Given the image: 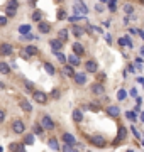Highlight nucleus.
I'll return each instance as SVG.
<instances>
[{
    "label": "nucleus",
    "mask_w": 144,
    "mask_h": 152,
    "mask_svg": "<svg viewBox=\"0 0 144 152\" xmlns=\"http://www.w3.org/2000/svg\"><path fill=\"white\" fill-rule=\"evenodd\" d=\"M24 130H26V125H24V122H21V120H15L14 124H12V132H14V134H22Z\"/></svg>",
    "instance_id": "39448f33"
},
{
    "label": "nucleus",
    "mask_w": 144,
    "mask_h": 152,
    "mask_svg": "<svg viewBox=\"0 0 144 152\" xmlns=\"http://www.w3.org/2000/svg\"><path fill=\"white\" fill-rule=\"evenodd\" d=\"M58 39H61V41L64 42L68 39V31H66V29H61V31L58 32Z\"/></svg>",
    "instance_id": "c756f323"
},
{
    "label": "nucleus",
    "mask_w": 144,
    "mask_h": 152,
    "mask_svg": "<svg viewBox=\"0 0 144 152\" xmlns=\"http://www.w3.org/2000/svg\"><path fill=\"white\" fill-rule=\"evenodd\" d=\"M124 12H125L127 15L132 14V12H134V5H130V4H125V5H124Z\"/></svg>",
    "instance_id": "c9c22d12"
},
{
    "label": "nucleus",
    "mask_w": 144,
    "mask_h": 152,
    "mask_svg": "<svg viewBox=\"0 0 144 152\" xmlns=\"http://www.w3.org/2000/svg\"><path fill=\"white\" fill-rule=\"evenodd\" d=\"M73 120H75V122H82L83 120V112L82 110H73Z\"/></svg>",
    "instance_id": "a878e982"
},
{
    "label": "nucleus",
    "mask_w": 144,
    "mask_h": 152,
    "mask_svg": "<svg viewBox=\"0 0 144 152\" xmlns=\"http://www.w3.org/2000/svg\"><path fill=\"white\" fill-rule=\"evenodd\" d=\"M119 46H122V48H125V46H127V48L130 49L134 44H132V41L129 39V36H124V37H120V39H119Z\"/></svg>",
    "instance_id": "2eb2a0df"
},
{
    "label": "nucleus",
    "mask_w": 144,
    "mask_h": 152,
    "mask_svg": "<svg viewBox=\"0 0 144 152\" xmlns=\"http://www.w3.org/2000/svg\"><path fill=\"white\" fill-rule=\"evenodd\" d=\"M49 46L53 48V51H61L63 49V41L61 39H51V41H49Z\"/></svg>",
    "instance_id": "9d476101"
},
{
    "label": "nucleus",
    "mask_w": 144,
    "mask_h": 152,
    "mask_svg": "<svg viewBox=\"0 0 144 152\" xmlns=\"http://www.w3.org/2000/svg\"><path fill=\"white\" fill-rule=\"evenodd\" d=\"M73 80H75L76 85H85L87 83V75H85V73H75Z\"/></svg>",
    "instance_id": "1a4fd4ad"
},
{
    "label": "nucleus",
    "mask_w": 144,
    "mask_h": 152,
    "mask_svg": "<svg viewBox=\"0 0 144 152\" xmlns=\"http://www.w3.org/2000/svg\"><path fill=\"white\" fill-rule=\"evenodd\" d=\"M61 140L64 142V144H76V139H75V135H71V134H63L61 135Z\"/></svg>",
    "instance_id": "4468645a"
},
{
    "label": "nucleus",
    "mask_w": 144,
    "mask_h": 152,
    "mask_svg": "<svg viewBox=\"0 0 144 152\" xmlns=\"http://www.w3.org/2000/svg\"><path fill=\"white\" fill-rule=\"evenodd\" d=\"M85 69L88 71V73H97V63L93 59H88V61L85 63Z\"/></svg>",
    "instance_id": "f8f14e48"
},
{
    "label": "nucleus",
    "mask_w": 144,
    "mask_h": 152,
    "mask_svg": "<svg viewBox=\"0 0 144 152\" xmlns=\"http://www.w3.org/2000/svg\"><path fill=\"white\" fill-rule=\"evenodd\" d=\"M5 7L17 10V9H19V2H17V0H7V5H5Z\"/></svg>",
    "instance_id": "cd10ccee"
},
{
    "label": "nucleus",
    "mask_w": 144,
    "mask_h": 152,
    "mask_svg": "<svg viewBox=\"0 0 144 152\" xmlns=\"http://www.w3.org/2000/svg\"><path fill=\"white\" fill-rule=\"evenodd\" d=\"M32 21L34 22H41L42 21V12L41 10H34V12H32Z\"/></svg>",
    "instance_id": "bb28decb"
},
{
    "label": "nucleus",
    "mask_w": 144,
    "mask_h": 152,
    "mask_svg": "<svg viewBox=\"0 0 144 152\" xmlns=\"http://www.w3.org/2000/svg\"><path fill=\"white\" fill-rule=\"evenodd\" d=\"M75 66H71V64H64V66H63V69H61V73L63 75H66V76H71V78H73V76H75Z\"/></svg>",
    "instance_id": "ddd939ff"
},
{
    "label": "nucleus",
    "mask_w": 144,
    "mask_h": 152,
    "mask_svg": "<svg viewBox=\"0 0 144 152\" xmlns=\"http://www.w3.org/2000/svg\"><path fill=\"white\" fill-rule=\"evenodd\" d=\"M139 120H141V122H143V124H144V112H143V113H141V117H139Z\"/></svg>",
    "instance_id": "5fc2aeb1"
},
{
    "label": "nucleus",
    "mask_w": 144,
    "mask_h": 152,
    "mask_svg": "<svg viewBox=\"0 0 144 152\" xmlns=\"http://www.w3.org/2000/svg\"><path fill=\"white\" fill-rule=\"evenodd\" d=\"M37 27H39V32H41V34H48L49 31H51V26H49V22H44V21L39 22V26H37Z\"/></svg>",
    "instance_id": "dca6fc26"
},
{
    "label": "nucleus",
    "mask_w": 144,
    "mask_h": 152,
    "mask_svg": "<svg viewBox=\"0 0 144 152\" xmlns=\"http://www.w3.org/2000/svg\"><path fill=\"white\" fill-rule=\"evenodd\" d=\"M7 24V17H0V26H5Z\"/></svg>",
    "instance_id": "de8ad7c7"
},
{
    "label": "nucleus",
    "mask_w": 144,
    "mask_h": 152,
    "mask_svg": "<svg viewBox=\"0 0 144 152\" xmlns=\"http://www.w3.org/2000/svg\"><path fill=\"white\" fill-rule=\"evenodd\" d=\"M107 113H109L110 117H119L120 108H119L117 105H109V107H107Z\"/></svg>",
    "instance_id": "9b49d317"
},
{
    "label": "nucleus",
    "mask_w": 144,
    "mask_h": 152,
    "mask_svg": "<svg viewBox=\"0 0 144 152\" xmlns=\"http://www.w3.org/2000/svg\"><path fill=\"white\" fill-rule=\"evenodd\" d=\"M141 54L144 56V46H143V48H141Z\"/></svg>",
    "instance_id": "13d9d810"
},
{
    "label": "nucleus",
    "mask_w": 144,
    "mask_h": 152,
    "mask_svg": "<svg viewBox=\"0 0 144 152\" xmlns=\"http://www.w3.org/2000/svg\"><path fill=\"white\" fill-rule=\"evenodd\" d=\"M32 132H34V135H42V134H44V127H42L41 124H34Z\"/></svg>",
    "instance_id": "393cba45"
},
{
    "label": "nucleus",
    "mask_w": 144,
    "mask_h": 152,
    "mask_svg": "<svg viewBox=\"0 0 144 152\" xmlns=\"http://www.w3.org/2000/svg\"><path fill=\"white\" fill-rule=\"evenodd\" d=\"M12 51H14V48H12V44H7V42H4L2 46H0V54H12Z\"/></svg>",
    "instance_id": "0eeeda50"
},
{
    "label": "nucleus",
    "mask_w": 144,
    "mask_h": 152,
    "mask_svg": "<svg viewBox=\"0 0 144 152\" xmlns=\"http://www.w3.org/2000/svg\"><path fill=\"white\" fill-rule=\"evenodd\" d=\"M105 78H107L105 73H97V81H98V83H103V81H105Z\"/></svg>",
    "instance_id": "58836bf2"
},
{
    "label": "nucleus",
    "mask_w": 144,
    "mask_h": 152,
    "mask_svg": "<svg viewBox=\"0 0 144 152\" xmlns=\"http://www.w3.org/2000/svg\"><path fill=\"white\" fill-rule=\"evenodd\" d=\"M32 97H34V102H37L39 105H44L46 102H48V95H46L44 91H37V90H34Z\"/></svg>",
    "instance_id": "20e7f679"
},
{
    "label": "nucleus",
    "mask_w": 144,
    "mask_h": 152,
    "mask_svg": "<svg viewBox=\"0 0 144 152\" xmlns=\"http://www.w3.org/2000/svg\"><path fill=\"white\" fill-rule=\"evenodd\" d=\"M127 152H134V151H127Z\"/></svg>",
    "instance_id": "bf43d9fd"
},
{
    "label": "nucleus",
    "mask_w": 144,
    "mask_h": 152,
    "mask_svg": "<svg viewBox=\"0 0 144 152\" xmlns=\"http://www.w3.org/2000/svg\"><path fill=\"white\" fill-rule=\"evenodd\" d=\"M137 81H139V83H141V85L144 86V78H137Z\"/></svg>",
    "instance_id": "603ef678"
},
{
    "label": "nucleus",
    "mask_w": 144,
    "mask_h": 152,
    "mask_svg": "<svg viewBox=\"0 0 144 152\" xmlns=\"http://www.w3.org/2000/svg\"><path fill=\"white\" fill-rule=\"evenodd\" d=\"M88 152H90V151H88Z\"/></svg>",
    "instance_id": "680f3d73"
},
{
    "label": "nucleus",
    "mask_w": 144,
    "mask_h": 152,
    "mask_svg": "<svg viewBox=\"0 0 144 152\" xmlns=\"http://www.w3.org/2000/svg\"><path fill=\"white\" fill-rule=\"evenodd\" d=\"M136 102H137V105H141V103H143V98L137 97V98H136Z\"/></svg>",
    "instance_id": "3c124183"
},
{
    "label": "nucleus",
    "mask_w": 144,
    "mask_h": 152,
    "mask_svg": "<svg viewBox=\"0 0 144 152\" xmlns=\"http://www.w3.org/2000/svg\"><path fill=\"white\" fill-rule=\"evenodd\" d=\"M71 32H73V36H75V37H82V36L85 34V29L80 27V26H75V24H73V29H71Z\"/></svg>",
    "instance_id": "412c9836"
},
{
    "label": "nucleus",
    "mask_w": 144,
    "mask_h": 152,
    "mask_svg": "<svg viewBox=\"0 0 144 152\" xmlns=\"http://www.w3.org/2000/svg\"><path fill=\"white\" fill-rule=\"evenodd\" d=\"M105 41L109 42V44H112V36H109V34H107V36H105Z\"/></svg>",
    "instance_id": "8fccbe9b"
},
{
    "label": "nucleus",
    "mask_w": 144,
    "mask_h": 152,
    "mask_svg": "<svg viewBox=\"0 0 144 152\" xmlns=\"http://www.w3.org/2000/svg\"><path fill=\"white\" fill-rule=\"evenodd\" d=\"M73 12H75V15L87 17L88 15V7L83 4L82 0H76V2H73Z\"/></svg>",
    "instance_id": "f257e3e1"
},
{
    "label": "nucleus",
    "mask_w": 144,
    "mask_h": 152,
    "mask_svg": "<svg viewBox=\"0 0 144 152\" xmlns=\"http://www.w3.org/2000/svg\"><path fill=\"white\" fill-rule=\"evenodd\" d=\"M90 90H92V93H93V95H103L105 88H103L102 83H98V81H97V83L92 85V88H90Z\"/></svg>",
    "instance_id": "423d86ee"
},
{
    "label": "nucleus",
    "mask_w": 144,
    "mask_h": 152,
    "mask_svg": "<svg viewBox=\"0 0 144 152\" xmlns=\"http://www.w3.org/2000/svg\"><path fill=\"white\" fill-rule=\"evenodd\" d=\"M125 135H127V130H125V127H120V129H119V135H117V139L114 140V145L120 144L124 139H125Z\"/></svg>",
    "instance_id": "6e6552de"
},
{
    "label": "nucleus",
    "mask_w": 144,
    "mask_h": 152,
    "mask_svg": "<svg viewBox=\"0 0 144 152\" xmlns=\"http://www.w3.org/2000/svg\"><path fill=\"white\" fill-rule=\"evenodd\" d=\"M130 132H132V134H134V137L141 139V134H139V132H137V129H136V127H130Z\"/></svg>",
    "instance_id": "37998d69"
},
{
    "label": "nucleus",
    "mask_w": 144,
    "mask_h": 152,
    "mask_svg": "<svg viewBox=\"0 0 144 152\" xmlns=\"http://www.w3.org/2000/svg\"><path fill=\"white\" fill-rule=\"evenodd\" d=\"M0 73H2V75H9V73H10V66H9L5 61H0Z\"/></svg>",
    "instance_id": "b1692460"
},
{
    "label": "nucleus",
    "mask_w": 144,
    "mask_h": 152,
    "mask_svg": "<svg viewBox=\"0 0 144 152\" xmlns=\"http://www.w3.org/2000/svg\"><path fill=\"white\" fill-rule=\"evenodd\" d=\"M24 144H26V145H32V144H34V134L26 135V137H24Z\"/></svg>",
    "instance_id": "7c9ffc66"
},
{
    "label": "nucleus",
    "mask_w": 144,
    "mask_h": 152,
    "mask_svg": "<svg viewBox=\"0 0 144 152\" xmlns=\"http://www.w3.org/2000/svg\"><path fill=\"white\" fill-rule=\"evenodd\" d=\"M68 64H71V66H80V56L78 54H73L68 56Z\"/></svg>",
    "instance_id": "a211bd4d"
},
{
    "label": "nucleus",
    "mask_w": 144,
    "mask_h": 152,
    "mask_svg": "<svg viewBox=\"0 0 144 152\" xmlns=\"http://www.w3.org/2000/svg\"><path fill=\"white\" fill-rule=\"evenodd\" d=\"M115 9H117V0H109V10L115 12Z\"/></svg>",
    "instance_id": "4c0bfd02"
},
{
    "label": "nucleus",
    "mask_w": 144,
    "mask_h": 152,
    "mask_svg": "<svg viewBox=\"0 0 144 152\" xmlns=\"http://www.w3.org/2000/svg\"><path fill=\"white\" fill-rule=\"evenodd\" d=\"M26 144H19V142H14V144H10V151L12 152H24L26 151Z\"/></svg>",
    "instance_id": "aec40b11"
},
{
    "label": "nucleus",
    "mask_w": 144,
    "mask_h": 152,
    "mask_svg": "<svg viewBox=\"0 0 144 152\" xmlns=\"http://www.w3.org/2000/svg\"><path fill=\"white\" fill-rule=\"evenodd\" d=\"M5 117H7V115H5V112H4V110H0V124H2L4 120H5Z\"/></svg>",
    "instance_id": "c03bdc74"
},
{
    "label": "nucleus",
    "mask_w": 144,
    "mask_h": 152,
    "mask_svg": "<svg viewBox=\"0 0 144 152\" xmlns=\"http://www.w3.org/2000/svg\"><path fill=\"white\" fill-rule=\"evenodd\" d=\"M88 140H90V144H93L95 147H100V149L105 147V144H107V142H105V139H103L102 135H90Z\"/></svg>",
    "instance_id": "f03ea898"
},
{
    "label": "nucleus",
    "mask_w": 144,
    "mask_h": 152,
    "mask_svg": "<svg viewBox=\"0 0 144 152\" xmlns=\"http://www.w3.org/2000/svg\"><path fill=\"white\" fill-rule=\"evenodd\" d=\"M117 98H119L120 102H122V100H125V98H127V91H125V90H119V93H117Z\"/></svg>",
    "instance_id": "e433bc0d"
},
{
    "label": "nucleus",
    "mask_w": 144,
    "mask_h": 152,
    "mask_svg": "<svg viewBox=\"0 0 144 152\" xmlns=\"http://www.w3.org/2000/svg\"><path fill=\"white\" fill-rule=\"evenodd\" d=\"M51 95H53V98H59V91H58V90H53V93H51Z\"/></svg>",
    "instance_id": "09e8293b"
},
{
    "label": "nucleus",
    "mask_w": 144,
    "mask_h": 152,
    "mask_svg": "<svg viewBox=\"0 0 144 152\" xmlns=\"http://www.w3.org/2000/svg\"><path fill=\"white\" fill-rule=\"evenodd\" d=\"M5 88H7L5 85H4V83H0V90H5Z\"/></svg>",
    "instance_id": "6e6d98bb"
},
{
    "label": "nucleus",
    "mask_w": 144,
    "mask_h": 152,
    "mask_svg": "<svg viewBox=\"0 0 144 152\" xmlns=\"http://www.w3.org/2000/svg\"><path fill=\"white\" fill-rule=\"evenodd\" d=\"M24 53H26L27 56H36L37 53H39V49L36 48V46H27V48L24 49Z\"/></svg>",
    "instance_id": "4be33fe9"
},
{
    "label": "nucleus",
    "mask_w": 144,
    "mask_h": 152,
    "mask_svg": "<svg viewBox=\"0 0 144 152\" xmlns=\"http://www.w3.org/2000/svg\"><path fill=\"white\" fill-rule=\"evenodd\" d=\"M29 31H31V26H29V24L19 26V34H29Z\"/></svg>",
    "instance_id": "2f4dec72"
},
{
    "label": "nucleus",
    "mask_w": 144,
    "mask_h": 152,
    "mask_svg": "<svg viewBox=\"0 0 144 152\" xmlns=\"http://www.w3.org/2000/svg\"><path fill=\"white\" fill-rule=\"evenodd\" d=\"M129 95H130V97H137V90H136V88H132V90L129 91Z\"/></svg>",
    "instance_id": "49530a36"
},
{
    "label": "nucleus",
    "mask_w": 144,
    "mask_h": 152,
    "mask_svg": "<svg viewBox=\"0 0 144 152\" xmlns=\"http://www.w3.org/2000/svg\"><path fill=\"white\" fill-rule=\"evenodd\" d=\"M41 125L44 127V130H54V122H53V118L49 115H42Z\"/></svg>",
    "instance_id": "7ed1b4c3"
},
{
    "label": "nucleus",
    "mask_w": 144,
    "mask_h": 152,
    "mask_svg": "<svg viewBox=\"0 0 144 152\" xmlns=\"http://www.w3.org/2000/svg\"><path fill=\"white\" fill-rule=\"evenodd\" d=\"M44 69H46V71H48L49 75H54V73H56L54 66H53V64H51V63H44Z\"/></svg>",
    "instance_id": "473e14b6"
},
{
    "label": "nucleus",
    "mask_w": 144,
    "mask_h": 152,
    "mask_svg": "<svg viewBox=\"0 0 144 152\" xmlns=\"http://www.w3.org/2000/svg\"><path fill=\"white\" fill-rule=\"evenodd\" d=\"M100 2H102V4H109V0H100Z\"/></svg>",
    "instance_id": "4d7b16f0"
},
{
    "label": "nucleus",
    "mask_w": 144,
    "mask_h": 152,
    "mask_svg": "<svg viewBox=\"0 0 144 152\" xmlns=\"http://www.w3.org/2000/svg\"><path fill=\"white\" fill-rule=\"evenodd\" d=\"M139 36H141V39L144 41V31H139Z\"/></svg>",
    "instance_id": "864d4df0"
},
{
    "label": "nucleus",
    "mask_w": 144,
    "mask_h": 152,
    "mask_svg": "<svg viewBox=\"0 0 144 152\" xmlns=\"http://www.w3.org/2000/svg\"><path fill=\"white\" fill-rule=\"evenodd\" d=\"M143 145H144V139H143Z\"/></svg>",
    "instance_id": "052dcab7"
},
{
    "label": "nucleus",
    "mask_w": 144,
    "mask_h": 152,
    "mask_svg": "<svg viewBox=\"0 0 144 152\" xmlns=\"http://www.w3.org/2000/svg\"><path fill=\"white\" fill-rule=\"evenodd\" d=\"M58 19H66V12H64V10H58Z\"/></svg>",
    "instance_id": "79ce46f5"
},
{
    "label": "nucleus",
    "mask_w": 144,
    "mask_h": 152,
    "mask_svg": "<svg viewBox=\"0 0 144 152\" xmlns=\"http://www.w3.org/2000/svg\"><path fill=\"white\" fill-rule=\"evenodd\" d=\"M125 117H127V118H129V120H130V122H134V120H136V118H137V115H136V112H132V110H127V112H125Z\"/></svg>",
    "instance_id": "f704fd0d"
},
{
    "label": "nucleus",
    "mask_w": 144,
    "mask_h": 152,
    "mask_svg": "<svg viewBox=\"0 0 144 152\" xmlns=\"http://www.w3.org/2000/svg\"><path fill=\"white\" fill-rule=\"evenodd\" d=\"M63 152H76L75 144H64L63 145Z\"/></svg>",
    "instance_id": "72a5a7b5"
},
{
    "label": "nucleus",
    "mask_w": 144,
    "mask_h": 152,
    "mask_svg": "<svg viewBox=\"0 0 144 152\" xmlns=\"http://www.w3.org/2000/svg\"><path fill=\"white\" fill-rule=\"evenodd\" d=\"M19 105H21V108L24 112H27V113H31V112H32V105L29 103L27 100H24V98H22L21 102H19Z\"/></svg>",
    "instance_id": "6ab92c4d"
},
{
    "label": "nucleus",
    "mask_w": 144,
    "mask_h": 152,
    "mask_svg": "<svg viewBox=\"0 0 144 152\" xmlns=\"http://www.w3.org/2000/svg\"><path fill=\"white\" fill-rule=\"evenodd\" d=\"M5 15H9V17H14V15H15V10H14V9H7V7H5Z\"/></svg>",
    "instance_id": "ea45409f"
},
{
    "label": "nucleus",
    "mask_w": 144,
    "mask_h": 152,
    "mask_svg": "<svg viewBox=\"0 0 144 152\" xmlns=\"http://www.w3.org/2000/svg\"><path fill=\"white\" fill-rule=\"evenodd\" d=\"M48 145H49V149L51 151H59V145H58V140H56L54 137H51L48 140Z\"/></svg>",
    "instance_id": "5701e85b"
},
{
    "label": "nucleus",
    "mask_w": 144,
    "mask_h": 152,
    "mask_svg": "<svg viewBox=\"0 0 144 152\" xmlns=\"http://www.w3.org/2000/svg\"><path fill=\"white\" fill-rule=\"evenodd\" d=\"M71 49H73V53H75V54H78V56H82L83 53H85V48H83L80 42H73Z\"/></svg>",
    "instance_id": "f3484780"
},
{
    "label": "nucleus",
    "mask_w": 144,
    "mask_h": 152,
    "mask_svg": "<svg viewBox=\"0 0 144 152\" xmlns=\"http://www.w3.org/2000/svg\"><path fill=\"white\" fill-rule=\"evenodd\" d=\"M53 53H54V54L58 56V59H59V63H61V64L68 63V58H66V56L63 54V53H59V51H53Z\"/></svg>",
    "instance_id": "c85d7f7f"
},
{
    "label": "nucleus",
    "mask_w": 144,
    "mask_h": 152,
    "mask_svg": "<svg viewBox=\"0 0 144 152\" xmlns=\"http://www.w3.org/2000/svg\"><path fill=\"white\" fill-rule=\"evenodd\" d=\"M90 108H92V110H100L102 107H100V103H97V102H93V103H90Z\"/></svg>",
    "instance_id": "a19ab883"
},
{
    "label": "nucleus",
    "mask_w": 144,
    "mask_h": 152,
    "mask_svg": "<svg viewBox=\"0 0 144 152\" xmlns=\"http://www.w3.org/2000/svg\"><path fill=\"white\" fill-rule=\"evenodd\" d=\"M95 10H97V12H103V5L97 4V5H95Z\"/></svg>",
    "instance_id": "a18cd8bd"
}]
</instances>
